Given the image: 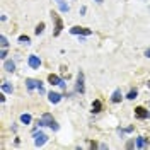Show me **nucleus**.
Masks as SVG:
<instances>
[{"label":"nucleus","mask_w":150,"mask_h":150,"mask_svg":"<svg viewBox=\"0 0 150 150\" xmlns=\"http://www.w3.org/2000/svg\"><path fill=\"white\" fill-rule=\"evenodd\" d=\"M38 125H39V126H50L51 130H55V131L60 130L58 123H56L55 120H53V116H51L50 112H45V114H43V118H41V120L38 121Z\"/></svg>","instance_id":"f257e3e1"},{"label":"nucleus","mask_w":150,"mask_h":150,"mask_svg":"<svg viewBox=\"0 0 150 150\" xmlns=\"http://www.w3.org/2000/svg\"><path fill=\"white\" fill-rule=\"evenodd\" d=\"M48 142V135L43 131H34V145L36 147H43Z\"/></svg>","instance_id":"f03ea898"},{"label":"nucleus","mask_w":150,"mask_h":150,"mask_svg":"<svg viewBox=\"0 0 150 150\" xmlns=\"http://www.w3.org/2000/svg\"><path fill=\"white\" fill-rule=\"evenodd\" d=\"M75 91L79 94H84L85 92V85H84V72L80 70L77 74V84H75Z\"/></svg>","instance_id":"7ed1b4c3"},{"label":"nucleus","mask_w":150,"mask_h":150,"mask_svg":"<svg viewBox=\"0 0 150 150\" xmlns=\"http://www.w3.org/2000/svg\"><path fill=\"white\" fill-rule=\"evenodd\" d=\"M70 33H72V34H77V36H80V34H82V36H91V34H92V31H91V29L79 28V26L72 28V29H70Z\"/></svg>","instance_id":"20e7f679"},{"label":"nucleus","mask_w":150,"mask_h":150,"mask_svg":"<svg viewBox=\"0 0 150 150\" xmlns=\"http://www.w3.org/2000/svg\"><path fill=\"white\" fill-rule=\"evenodd\" d=\"M28 65L31 67V68H34V70H36V68H39V67H41V58H39V56H36V55H31L28 58Z\"/></svg>","instance_id":"39448f33"},{"label":"nucleus","mask_w":150,"mask_h":150,"mask_svg":"<svg viewBox=\"0 0 150 150\" xmlns=\"http://www.w3.org/2000/svg\"><path fill=\"white\" fill-rule=\"evenodd\" d=\"M135 114H137V118H140V120H149L150 118V112L147 111L145 108H142V106L135 109Z\"/></svg>","instance_id":"423d86ee"},{"label":"nucleus","mask_w":150,"mask_h":150,"mask_svg":"<svg viewBox=\"0 0 150 150\" xmlns=\"http://www.w3.org/2000/svg\"><path fill=\"white\" fill-rule=\"evenodd\" d=\"M62 97H63V96H62L60 92H53V91L48 94V101H50L51 104H58L60 101H62Z\"/></svg>","instance_id":"0eeeda50"},{"label":"nucleus","mask_w":150,"mask_h":150,"mask_svg":"<svg viewBox=\"0 0 150 150\" xmlns=\"http://www.w3.org/2000/svg\"><path fill=\"white\" fill-rule=\"evenodd\" d=\"M38 84H39V80H34V79H26V87H28L29 92H33L34 89H38Z\"/></svg>","instance_id":"6e6552de"},{"label":"nucleus","mask_w":150,"mask_h":150,"mask_svg":"<svg viewBox=\"0 0 150 150\" xmlns=\"http://www.w3.org/2000/svg\"><path fill=\"white\" fill-rule=\"evenodd\" d=\"M121 99H123L121 89H116V91L112 92V96H111V101H112L114 104H118V103H121Z\"/></svg>","instance_id":"1a4fd4ad"},{"label":"nucleus","mask_w":150,"mask_h":150,"mask_svg":"<svg viewBox=\"0 0 150 150\" xmlns=\"http://www.w3.org/2000/svg\"><path fill=\"white\" fill-rule=\"evenodd\" d=\"M48 82H50L51 85H60L62 82H63V80H62V79H60L58 75L51 74V75H48Z\"/></svg>","instance_id":"9d476101"},{"label":"nucleus","mask_w":150,"mask_h":150,"mask_svg":"<svg viewBox=\"0 0 150 150\" xmlns=\"http://www.w3.org/2000/svg\"><path fill=\"white\" fill-rule=\"evenodd\" d=\"M4 68L12 74V72H16V63H14L12 60H4Z\"/></svg>","instance_id":"9b49d317"},{"label":"nucleus","mask_w":150,"mask_h":150,"mask_svg":"<svg viewBox=\"0 0 150 150\" xmlns=\"http://www.w3.org/2000/svg\"><path fill=\"white\" fill-rule=\"evenodd\" d=\"M55 22H56V26H55V36H58V34L62 33V29H63V24H62V19L56 17V16H55Z\"/></svg>","instance_id":"f8f14e48"},{"label":"nucleus","mask_w":150,"mask_h":150,"mask_svg":"<svg viewBox=\"0 0 150 150\" xmlns=\"http://www.w3.org/2000/svg\"><path fill=\"white\" fill-rule=\"evenodd\" d=\"M135 147H137V149H145V147H147L145 138H143V137H138V138L135 140Z\"/></svg>","instance_id":"ddd939ff"},{"label":"nucleus","mask_w":150,"mask_h":150,"mask_svg":"<svg viewBox=\"0 0 150 150\" xmlns=\"http://www.w3.org/2000/svg\"><path fill=\"white\" fill-rule=\"evenodd\" d=\"M31 121H33V118H31V114H28V112H24V114H21V123H22V125H31Z\"/></svg>","instance_id":"4468645a"},{"label":"nucleus","mask_w":150,"mask_h":150,"mask_svg":"<svg viewBox=\"0 0 150 150\" xmlns=\"http://www.w3.org/2000/svg\"><path fill=\"white\" fill-rule=\"evenodd\" d=\"M101 109H103V104H101L99 99H96V101L92 103V111L94 112H101Z\"/></svg>","instance_id":"2eb2a0df"},{"label":"nucleus","mask_w":150,"mask_h":150,"mask_svg":"<svg viewBox=\"0 0 150 150\" xmlns=\"http://www.w3.org/2000/svg\"><path fill=\"white\" fill-rule=\"evenodd\" d=\"M2 91H4V92H7V94H12V92H14V87H12L9 82H4V84H2Z\"/></svg>","instance_id":"dca6fc26"},{"label":"nucleus","mask_w":150,"mask_h":150,"mask_svg":"<svg viewBox=\"0 0 150 150\" xmlns=\"http://www.w3.org/2000/svg\"><path fill=\"white\" fill-rule=\"evenodd\" d=\"M19 43L21 45H31V38L26 36V34H22V36H19Z\"/></svg>","instance_id":"f3484780"},{"label":"nucleus","mask_w":150,"mask_h":150,"mask_svg":"<svg viewBox=\"0 0 150 150\" xmlns=\"http://www.w3.org/2000/svg\"><path fill=\"white\" fill-rule=\"evenodd\" d=\"M58 7H60V12H63V14L70 10V7H68V4H67V2H63V0H62V2L58 4Z\"/></svg>","instance_id":"a211bd4d"},{"label":"nucleus","mask_w":150,"mask_h":150,"mask_svg":"<svg viewBox=\"0 0 150 150\" xmlns=\"http://www.w3.org/2000/svg\"><path fill=\"white\" fill-rule=\"evenodd\" d=\"M137 96H138L137 89H131L130 92L126 94V99H128V101H133V99H137Z\"/></svg>","instance_id":"6ab92c4d"},{"label":"nucleus","mask_w":150,"mask_h":150,"mask_svg":"<svg viewBox=\"0 0 150 150\" xmlns=\"http://www.w3.org/2000/svg\"><path fill=\"white\" fill-rule=\"evenodd\" d=\"M34 33H36L38 36L43 34V33H45V22H39V24L36 26V29H34Z\"/></svg>","instance_id":"aec40b11"},{"label":"nucleus","mask_w":150,"mask_h":150,"mask_svg":"<svg viewBox=\"0 0 150 150\" xmlns=\"http://www.w3.org/2000/svg\"><path fill=\"white\" fill-rule=\"evenodd\" d=\"M0 45H2V48H7V46H9V41H7V38L4 36V34L0 36Z\"/></svg>","instance_id":"412c9836"},{"label":"nucleus","mask_w":150,"mask_h":150,"mask_svg":"<svg viewBox=\"0 0 150 150\" xmlns=\"http://www.w3.org/2000/svg\"><path fill=\"white\" fill-rule=\"evenodd\" d=\"M0 58H2V60H5V58H7V50H5V48L2 50V53H0Z\"/></svg>","instance_id":"4be33fe9"},{"label":"nucleus","mask_w":150,"mask_h":150,"mask_svg":"<svg viewBox=\"0 0 150 150\" xmlns=\"http://www.w3.org/2000/svg\"><path fill=\"white\" fill-rule=\"evenodd\" d=\"M38 91H39V94H45V87H43V84H41V82L38 84Z\"/></svg>","instance_id":"5701e85b"},{"label":"nucleus","mask_w":150,"mask_h":150,"mask_svg":"<svg viewBox=\"0 0 150 150\" xmlns=\"http://www.w3.org/2000/svg\"><path fill=\"white\" fill-rule=\"evenodd\" d=\"M85 12H87V7L82 5V7H80V16H85Z\"/></svg>","instance_id":"b1692460"},{"label":"nucleus","mask_w":150,"mask_h":150,"mask_svg":"<svg viewBox=\"0 0 150 150\" xmlns=\"http://www.w3.org/2000/svg\"><path fill=\"white\" fill-rule=\"evenodd\" d=\"M79 41L80 43H85V36H79Z\"/></svg>","instance_id":"393cba45"},{"label":"nucleus","mask_w":150,"mask_h":150,"mask_svg":"<svg viewBox=\"0 0 150 150\" xmlns=\"http://www.w3.org/2000/svg\"><path fill=\"white\" fill-rule=\"evenodd\" d=\"M145 56H147V58H150V50H145Z\"/></svg>","instance_id":"a878e982"},{"label":"nucleus","mask_w":150,"mask_h":150,"mask_svg":"<svg viewBox=\"0 0 150 150\" xmlns=\"http://www.w3.org/2000/svg\"><path fill=\"white\" fill-rule=\"evenodd\" d=\"M94 2H96V4H103L104 0H94Z\"/></svg>","instance_id":"bb28decb"},{"label":"nucleus","mask_w":150,"mask_h":150,"mask_svg":"<svg viewBox=\"0 0 150 150\" xmlns=\"http://www.w3.org/2000/svg\"><path fill=\"white\" fill-rule=\"evenodd\" d=\"M147 87H149V89H150V80H149V82H147Z\"/></svg>","instance_id":"cd10ccee"},{"label":"nucleus","mask_w":150,"mask_h":150,"mask_svg":"<svg viewBox=\"0 0 150 150\" xmlns=\"http://www.w3.org/2000/svg\"><path fill=\"white\" fill-rule=\"evenodd\" d=\"M60 2H62V0H56V4H60Z\"/></svg>","instance_id":"c85d7f7f"}]
</instances>
